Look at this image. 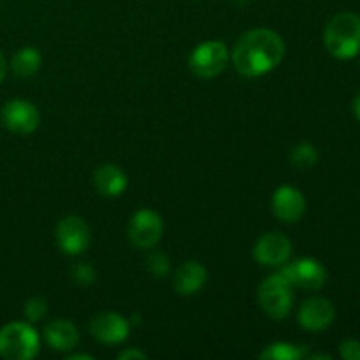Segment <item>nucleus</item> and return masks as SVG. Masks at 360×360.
<instances>
[{
	"mask_svg": "<svg viewBox=\"0 0 360 360\" xmlns=\"http://www.w3.org/2000/svg\"><path fill=\"white\" fill-rule=\"evenodd\" d=\"M285 56V42L269 28H253L239 37L232 49V62L238 72L257 77L271 72Z\"/></svg>",
	"mask_w": 360,
	"mask_h": 360,
	"instance_id": "obj_1",
	"label": "nucleus"
},
{
	"mask_svg": "<svg viewBox=\"0 0 360 360\" xmlns=\"http://www.w3.org/2000/svg\"><path fill=\"white\" fill-rule=\"evenodd\" d=\"M323 41L334 58H355L360 51V16L355 13H338L327 23Z\"/></svg>",
	"mask_w": 360,
	"mask_h": 360,
	"instance_id": "obj_2",
	"label": "nucleus"
},
{
	"mask_svg": "<svg viewBox=\"0 0 360 360\" xmlns=\"http://www.w3.org/2000/svg\"><path fill=\"white\" fill-rule=\"evenodd\" d=\"M39 352V336L25 322H11L0 329V357L7 360H30Z\"/></svg>",
	"mask_w": 360,
	"mask_h": 360,
	"instance_id": "obj_3",
	"label": "nucleus"
},
{
	"mask_svg": "<svg viewBox=\"0 0 360 360\" xmlns=\"http://www.w3.org/2000/svg\"><path fill=\"white\" fill-rule=\"evenodd\" d=\"M294 285L281 273L271 274L260 283L259 302L260 308L273 320H283L290 313L294 302Z\"/></svg>",
	"mask_w": 360,
	"mask_h": 360,
	"instance_id": "obj_4",
	"label": "nucleus"
},
{
	"mask_svg": "<svg viewBox=\"0 0 360 360\" xmlns=\"http://www.w3.org/2000/svg\"><path fill=\"white\" fill-rule=\"evenodd\" d=\"M229 62L227 46L220 41H207L190 53L188 65L195 76L211 79L224 72Z\"/></svg>",
	"mask_w": 360,
	"mask_h": 360,
	"instance_id": "obj_5",
	"label": "nucleus"
},
{
	"mask_svg": "<svg viewBox=\"0 0 360 360\" xmlns=\"http://www.w3.org/2000/svg\"><path fill=\"white\" fill-rule=\"evenodd\" d=\"M164 234V221L160 214L151 210H141L130 218L129 239L136 248H151Z\"/></svg>",
	"mask_w": 360,
	"mask_h": 360,
	"instance_id": "obj_6",
	"label": "nucleus"
},
{
	"mask_svg": "<svg viewBox=\"0 0 360 360\" xmlns=\"http://www.w3.org/2000/svg\"><path fill=\"white\" fill-rule=\"evenodd\" d=\"M90 227L79 217H65L56 227V243L65 255H81L90 246Z\"/></svg>",
	"mask_w": 360,
	"mask_h": 360,
	"instance_id": "obj_7",
	"label": "nucleus"
},
{
	"mask_svg": "<svg viewBox=\"0 0 360 360\" xmlns=\"http://www.w3.org/2000/svg\"><path fill=\"white\" fill-rule=\"evenodd\" d=\"M280 273L294 287L304 288V290H319V288H322L326 285L327 280L326 267L315 259H299L295 262L285 266Z\"/></svg>",
	"mask_w": 360,
	"mask_h": 360,
	"instance_id": "obj_8",
	"label": "nucleus"
},
{
	"mask_svg": "<svg viewBox=\"0 0 360 360\" xmlns=\"http://www.w3.org/2000/svg\"><path fill=\"white\" fill-rule=\"evenodd\" d=\"M2 122L11 132L25 136V134H32L37 129L39 123H41V115L32 102L16 98V101H9L4 105Z\"/></svg>",
	"mask_w": 360,
	"mask_h": 360,
	"instance_id": "obj_9",
	"label": "nucleus"
},
{
	"mask_svg": "<svg viewBox=\"0 0 360 360\" xmlns=\"http://www.w3.org/2000/svg\"><path fill=\"white\" fill-rule=\"evenodd\" d=\"M253 255H255V260L260 266H283L292 255V243L287 236L280 234V232H269V234H264L257 241L255 248H253Z\"/></svg>",
	"mask_w": 360,
	"mask_h": 360,
	"instance_id": "obj_10",
	"label": "nucleus"
},
{
	"mask_svg": "<svg viewBox=\"0 0 360 360\" xmlns=\"http://www.w3.org/2000/svg\"><path fill=\"white\" fill-rule=\"evenodd\" d=\"M90 333L95 340L105 345L123 343L129 338L130 326L127 319L112 311L101 313L90 322Z\"/></svg>",
	"mask_w": 360,
	"mask_h": 360,
	"instance_id": "obj_11",
	"label": "nucleus"
},
{
	"mask_svg": "<svg viewBox=\"0 0 360 360\" xmlns=\"http://www.w3.org/2000/svg\"><path fill=\"white\" fill-rule=\"evenodd\" d=\"M336 309L334 304L326 297H311L302 302L299 309V323L302 329L311 330V333H320L327 329L334 322Z\"/></svg>",
	"mask_w": 360,
	"mask_h": 360,
	"instance_id": "obj_12",
	"label": "nucleus"
},
{
	"mask_svg": "<svg viewBox=\"0 0 360 360\" xmlns=\"http://www.w3.org/2000/svg\"><path fill=\"white\" fill-rule=\"evenodd\" d=\"M273 213L285 224H295L306 213V199L295 186L283 185L273 195Z\"/></svg>",
	"mask_w": 360,
	"mask_h": 360,
	"instance_id": "obj_13",
	"label": "nucleus"
},
{
	"mask_svg": "<svg viewBox=\"0 0 360 360\" xmlns=\"http://www.w3.org/2000/svg\"><path fill=\"white\" fill-rule=\"evenodd\" d=\"M207 280V271L197 260H188L178 267L172 278L174 290L181 295H192L204 287Z\"/></svg>",
	"mask_w": 360,
	"mask_h": 360,
	"instance_id": "obj_14",
	"label": "nucleus"
},
{
	"mask_svg": "<svg viewBox=\"0 0 360 360\" xmlns=\"http://www.w3.org/2000/svg\"><path fill=\"white\" fill-rule=\"evenodd\" d=\"M44 340L53 350H72L79 343V333L69 320H53L44 327Z\"/></svg>",
	"mask_w": 360,
	"mask_h": 360,
	"instance_id": "obj_15",
	"label": "nucleus"
},
{
	"mask_svg": "<svg viewBox=\"0 0 360 360\" xmlns=\"http://www.w3.org/2000/svg\"><path fill=\"white\" fill-rule=\"evenodd\" d=\"M127 174L115 164H104L94 172V185L104 197H118L127 188Z\"/></svg>",
	"mask_w": 360,
	"mask_h": 360,
	"instance_id": "obj_16",
	"label": "nucleus"
},
{
	"mask_svg": "<svg viewBox=\"0 0 360 360\" xmlns=\"http://www.w3.org/2000/svg\"><path fill=\"white\" fill-rule=\"evenodd\" d=\"M41 53L35 48H21L16 55L13 56V62H11V69H13L14 76L18 77H30L41 69Z\"/></svg>",
	"mask_w": 360,
	"mask_h": 360,
	"instance_id": "obj_17",
	"label": "nucleus"
},
{
	"mask_svg": "<svg viewBox=\"0 0 360 360\" xmlns=\"http://www.w3.org/2000/svg\"><path fill=\"white\" fill-rule=\"evenodd\" d=\"M308 354V348L302 345H290V343H273L262 350L260 359L266 360H299Z\"/></svg>",
	"mask_w": 360,
	"mask_h": 360,
	"instance_id": "obj_18",
	"label": "nucleus"
},
{
	"mask_svg": "<svg viewBox=\"0 0 360 360\" xmlns=\"http://www.w3.org/2000/svg\"><path fill=\"white\" fill-rule=\"evenodd\" d=\"M290 160L295 167L299 169H309L316 164L319 160V153H316L315 146L309 143H301L292 150Z\"/></svg>",
	"mask_w": 360,
	"mask_h": 360,
	"instance_id": "obj_19",
	"label": "nucleus"
},
{
	"mask_svg": "<svg viewBox=\"0 0 360 360\" xmlns=\"http://www.w3.org/2000/svg\"><path fill=\"white\" fill-rule=\"evenodd\" d=\"M46 313H48V301L41 295H35L25 302L23 315L28 322H39V320L44 319Z\"/></svg>",
	"mask_w": 360,
	"mask_h": 360,
	"instance_id": "obj_20",
	"label": "nucleus"
},
{
	"mask_svg": "<svg viewBox=\"0 0 360 360\" xmlns=\"http://www.w3.org/2000/svg\"><path fill=\"white\" fill-rule=\"evenodd\" d=\"M148 271L153 274L155 278H165L171 273V262H169V257L164 255L160 252H155L148 257Z\"/></svg>",
	"mask_w": 360,
	"mask_h": 360,
	"instance_id": "obj_21",
	"label": "nucleus"
},
{
	"mask_svg": "<svg viewBox=\"0 0 360 360\" xmlns=\"http://www.w3.org/2000/svg\"><path fill=\"white\" fill-rule=\"evenodd\" d=\"M72 280L76 281L77 285H83V287H86V285H91L95 281V278H97V274H95V269L91 266H88V264H76V266L72 267Z\"/></svg>",
	"mask_w": 360,
	"mask_h": 360,
	"instance_id": "obj_22",
	"label": "nucleus"
},
{
	"mask_svg": "<svg viewBox=\"0 0 360 360\" xmlns=\"http://www.w3.org/2000/svg\"><path fill=\"white\" fill-rule=\"evenodd\" d=\"M340 354L345 360H360V343L357 340H347L340 345Z\"/></svg>",
	"mask_w": 360,
	"mask_h": 360,
	"instance_id": "obj_23",
	"label": "nucleus"
},
{
	"mask_svg": "<svg viewBox=\"0 0 360 360\" xmlns=\"http://www.w3.org/2000/svg\"><path fill=\"white\" fill-rule=\"evenodd\" d=\"M120 360H129V359H146V354H143L141 350H127L123 354H120Z\"/></svg>",
	"mask_w": 360,
	"mask_h": 360,
	"instance_id": "obj_24",
	"label": "nucleus"
},
{
	"mask_svg": "<svg viewBox=\"0 0 360 360\" xmlns=\"http://www.w3.org/2000/svg\"><path fill=\"white\" fill-rule=\"evenodd\" d=\"M6 72H7V62H6V56L2 55V51H0V83L4 81V77H6Z\"/></svg>",
	"mask_w": 360,
	"mask_h": 360,
	"instance_id": "obj_25",
	"label": "nucleus"
},
{
	"mask_svg": "<svg viewBox=\"0 0 360 360\" xmlns=\"http://www.w3.org/2000/svg\"><path fill=\"white\" fill-rule=\"evenodd\" d=\"M354 112H355V116H357V120L360 122V94L357 95V97H355V101H354Z\"/></svg>",
	"mask_w": 360,
	"mask_h": 360,
	"instance_id": "obj_26",
	"label": "nucleus"
},
{
	"mask_svg": "<svg viewBox=\"0 0 360 360\" xmlns=\"http://www.w3.org/2000/svg\"><path fill=\"white\" fill-rule=\"evenodd\" d=\"M67 359L69 360H90L91 357L90 355H84V354H76V355H69Z\"/></svg>",
	"mask_w": 360,
	"mask_h": 360,
	"instance_id": "obj_27",
	"label": "nucleus"
},
{
	"mask_svg": "<svg viewBox=\"0 0 360 360\" xmlns=\"http://www.w3.org/2000/svg\"><path fill=\"white\" fill-rule=\"evenodd\" d=\"M311 359H326V360H330L329 355H311Z\"/></svg>",
	"mask_w": 360,
	"mask_h": 360,
	"instance_id": "obj_28",
	"label": "nucleus"
}]
</instances>
